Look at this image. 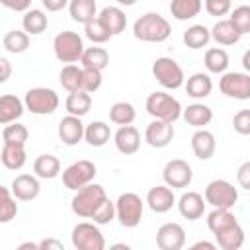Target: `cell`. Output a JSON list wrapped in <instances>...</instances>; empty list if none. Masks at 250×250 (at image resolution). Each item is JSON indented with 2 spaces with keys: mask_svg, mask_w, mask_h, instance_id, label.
<instances>
[{
  "mask_svg": "<svg viewBox=\"0 0 250 250\" xmlns=\"http://www.w3.org/2000/svg\"><path fill=\"white\" fill-rule=\"evenodd\" d=\"M207 227L215 236V242L223 250H238L244 244V230L230 209L213 207L207 215Z\"/></svg>",
  "mask_w": 250,
  "mask_h": 250,
  "instance_id": "cell-1",
  "label": "cell"
},
{
  "mask_svg": "<svg viewBox=\"0 0 250 250\" xmlns=\"http://www.w3.org/2000/svg\"><path fill=\"white\" fill-rule=\"evenodd\" d=\"M170 21L156 12H146L133 23V35L145 43H162L170 37Z\"/></svg>",
  "mask_w": 250,
  "mask_h": 250,
  "instance_id": "cell-2",
  "label": "cell"
},
{
  "mask_svg": "<svg viewBox=\"0 0 250 250\" xmlns=\"http://www.w3.org/2000/svg\"><path fill=\"white\" fill-rule=\"evenodd\" d=\"M107 199L105 189L100 184H88L80 189L74 191L72 199H70V209L76 217L80 219H92L94 213L98 211V207Z\"/></svg>",
  "mask_w": 250,
  "mask_h": 250,
  "instance_id": "cell-3",
  "label": "cell"
},
{
  "mask_svg": "<svg viewBox=\"0 0 250 250\" xmlns=\"http://www.w3.org/2000/svg\"><path fill=\"white\" fill-rule=\"evenodd\" d=\"M145 109L150 117L162 119V121H168V123L178 121L184 113L182 104L166 92H152L145 102Z\"/></svg>",
  "mask_w": 250,
  "mask_h": 250,
  "instance_id": "cell-4",
  "label": "cell"
},
{
  "mask_svg": "<svg viewBox=\"0 0 250 250\" xmlns=\"http://www.w3.org/2000/svg\"><path fill=\"white\" fill-rule=\"evenodd\" d=\"M53 51L61 62L70 64V62H80L86 47L76 31H61L53 39Z\"/></svg>",
  "mask_w": 250,
  "mask_h": 250,
  "instance_id": "cell-5",
  "label": "cell"
},
{
  "mask_svg": "<svg viewBox=\"0 0 250 250\" xmlns=\"http://www.w3.org/2000/svg\"><path fill=\"white\" fill-rule=\"evenodd\" d=\"M145 203L141 199V195L133 193V191H127V193H121L115 201V211H117V221L121 227L125 229H135L141 219H143V213H145Z\"/></svg>",
  "mask_w": 250,
  "mask_h": 250,
  "instance_id": "cell-6",
  "label": "cell"
},
{
  "mask_svg": "<svg viewBox=\"0 0 250 250\" xmlns=\"http://www.w3.org/2000/svg\"><path fill=\"white\" fill-rule=\"evenodd\" d=\"M23 104H25V109L35 113V115H51L57 111L61 100H59V94L55 90L45 88V86H37V88H31L25 92Z\"/></svg>",
  "mask_w": 250,
  "mask_h": 250,
  "instance_id": "cell-7",
  "label": "cell"
},
{
  "mask_svg": "<svg viewBox=\"0 0 250 250\" xmlns=\"http://www.w3.org/2000/svg\"><path fill=\"white\" fill-rule=\"evenodd\" d=\"M152 76L166 90H178L186 82L182 66L172 57H158L154 61V64H152Z\"/></svg>",
  "mask_w": 250,
  "mask_h": 250,
  "instance_id": "cell-8",
  "label": "cell"
},
{
  "mask_svg": "<svg viewBox=\"0 0 250 250\" xmlns=\"http://www.w3.org/2000/svg\"><path fill=\"white\" fill-rule=\"evenodd\" d=\"M72 246L76 250H104L105 248V238L100 230L98 223H90V221H82L72 229L70 234Z\"/></svg>",
  "mask_w": 250,
  "mask_h": 250,
  "instance_id": "cell-9",
  "label": "cell"
},
{
  "mask_svg": "<svg viewBox=\"0 0 250 250\" xmlns=\"http://www.w3.org/2000/svg\"><path fill=\"white\" fill-rule=\"evenodd\" d=\"M203 197L211 207L232 209L234 203L238 201V189L227 180H213L207 184Z\"/></svg>",
  "mask_w": 250,
  "mask_h": 250,
  "instance_id": "cell-10",
  "label": "cell"
},
{
  "mask_svg": "<svg viewBox=\"0 0 250 250\" xmlns=\"http://www.w3.org/2000/svg\"><path fill=\"white\" fill-rule=\"evenodd\" d=\"M98 170H96V164L90 162V160H78V162H72L68 168H64L62 172V184L64 188L76 191L88 184L94 182Z\"/></svg>",
  "mask_w": 250,
  "mask_h": 250,
  "instance_id": "cell-11",
  "label": "cell"
},
{
  "mask_svg": "<svg viewBox=\"0 0 250 250\" xmlns=\"http://www.w3.org/2000/svg\"><path fill=\"white\" fill-rule=\"evenodd\" d=\"M219 90L232 100H250V74L248 72H225L219 80Z\"/></svg>",
  "mask_w": 250,
  "mask_h": 250,
  "instance_id": "cell-12",
  "label": "cell"
},
{
  "mask_svg": "<svg viewBox=\"0 0 250 250\" xmlns=\"http://www.w3.org/2000/svg\"><path fill=\"white\" fill-rule=\"evenodd\" d=\"M162 178H164V184H168L170 188H188L191 184V178H193V172H191V166L182 160V158H174V160H168L164 170H162Z\"/></svg>",
  "mask_w": 250,
  "mask_h": 250,
  "instance_id": "cell-13",
  "label": "cell"
},
{
  "mask_svg": "<svg viewBox=\"0 0 250 250\" xmlns=\"http://www.w3.org/2000/svg\"><path fill=\"white\" fill-rule=\"evenodd\" d=\"M186 244V230L178 223H164L156 230V246L160 250H180Z\"/></svg>",
  "mask_w": 250,
  "mask_h": 250,
  "instance_id": "cell-14",
  "label": "cell"
},
{
  "mask_svg": "<svg viewBox=\"0 0 250 250\" xmlns=\"http://www.w3.org/2000/svg\"><path fill=\"white\" fill-rule=\"evenodd\" d=\"M172 139H174V123H168V121H162V119H154L145 129V141L152 148H164V146H168L172 143Z\"/></svg>",
  "mask_w": 250,
  "mask_h": 250,
  "instance_id": "cell-15",
  "label": "cell"
},
{
  "mask_svg": "<svg viewBox=\"0 0 250 250\" xmlns=\"http://www.w3.org/2000/svg\"><path fill=\"white\" fill-rule=\"evenodd\" d=\"M146 205L150 211L154 213H166L176 205V195H174V188H170L168 184L164 186H154L148 189L146 193Z\"/></svg>",
  "mask_w": 250,
  "mask_h": 250,
  "instance_id": "cell-16",
  "label": "cell"
},
{
  "mask_svg": "<svg viewBox=\"0 0 250 250\" xmlns=\"http://www.w3.org/2000/svg\"><path fill=\"white\" fill-rule=\"evenodd\" d=\"M176 205H178V211H180V215H182L184 219H188V221H197V219L203 217L207 201H205V197H203L201 193H197V191H186V193L180 195V199H178Z\"/></svg>",
  "mask_w": 250,
  "mask_h": 250,
  "instance_id": "cell-17",
  "label": "cell"
},
{
  "mask_svg": "<svg viewBox=\"0 0 250 250\" xmlns=\"http://www.w3.org/2000/svg\"><path fill=\"white\" fill-rule=\"evenodd\" d=\"M84 131H86V125L82 123V117H78V115H70L68 113L59 123V139L66 146L78 145L84 139Z\"/></svg>",
  "mask_w": 250,
  "mask_h": 250,
  "instance_id": "cell-18",
  "label": "cell"
},
{
  "mask_svg": "<svg viewBox=\"0 0 250 250\" xmlns=\"http://www.w3.org/2000/svg\"><path fill=\"white\" fill-rule=\"evenodd\" d=\"M10 189L18 201H31L39 195L41 184H39V178L35 174H20L12 180Z\"/></svg>",
  "mask_w": 250,
  "mask_h": 250,
  "instance_id": "cell-19",
  "label": "cell"
},
{
  "mask_svg": "<svg viewBox=\"0 0 250 250\" xmlns=\"http://www.w3.org/2000/svg\"><path fill=\"white\" fill-rule=\"evenodd\" d=\"M113 143L121 154H135L141 148V133L133 125H121L113 135Z\"/></svg>",
  "mask_w": 250,
  "mask_h": 250,
  "instance_id": "cell-20",
  "label": "cell"
},
{
  "mask_svg": "<svg viewBox=\"0 0 250 250\" xmlns=\"http://www.w3.org/2000/svg\"><path fill=\"white\" fill-rule=\"evenodd\" d=\"M215 148H217V141L211 131L197 129L191 135V150L199 160H209L215 154Z\"/></svg>",
  "mask_w": 250,
  "mask_h": 250,
  "instance_id": "cell-21",
  "label": "cell"
},
{
  "mask_svg": "<svg viewBox=\"0 0 250 250\" xmlns=\"http://www.w3.org/2000/svg\"><path fill=\"white\" fill-rule=\"evenodd\" d=\"M240 33H238V29L234 27V23L227 18V20H219L213 27H211V39L217 43V45H225V47H229V45H236L238 41H240Z\"/></svg>",
  "mask_w": 250,
  "mask_h": 250,
  "instance_id": "cell-22",
  "label": "cell"
},
{
  "mask_svg": "<svg viewBox=\"0 0 250 250\" xmlns=\"http://www.w3.org/2000/svg\"><path fill=\"white\" fill-rule=\"evenodd\" d=\"M23 109H25V104L18 96L4 94L0 98V123L2 125H8L12 121H18L23 115Z\"/></svg>",
  "mask_w": 250,
  "mask_h": 250,
  "instance_id": "cell-23",
  "label": "cell"
},
{
  "mask_svg": "<svg viewBox=\"0 0 250 250\" xmlns=\"http://www.w3.org/2000/svg\"><path fill=\"white\" fill-rule=\"evenodd\" d=\"M182 117H184V121H186L188 125H191V127H195V129H203L205 125L211 123V119H213V109H211L209 105H205V104L195 102V104H189V105L184 109Z\"/></svg>",
  "mask_w": 250,
  "mask_h": 250,
  "instance_id": "cell-24",
  "label": "cell"
},
{
  "mask_svg": "<svg viewBox=\"0 0 250 250\" xmlns=\"http://www.w3.org/2000/svg\"><path fill=\"white\" fill-rule=\"evenodd\" d=\"M213 90V80L207 72H195L186 80V92L193 100H205Z\"/></svg>",
  "mask_w": 250,
  "mask_h": 250,
  "instance_id": "cell-25",
  "label": "cell"
},
{
  "mask_svg": "<svg viewBox=\"0 0 250 250\" xmlns=\"http://www.w3.org/2000/svg\"><path fill=\"white\" fill-rule=\"evenodd\" d=\"M33 174L41 180H53L61 174V160L55 154H39L33 160Z\"/></svg>",
  "mask_w": 250,
  "mask_h": 250,
  "instance_id": "cell-26",
  "label": "cell"
},
{
  "mask_svg": "<svg viewBox=\"0 0 250 250\" xmlns=\"http://www.w3.org/2000/svg\"><path fill=\"white\" fill-rule=\"evenodd\" d=\"M98 18L105 23V27L111 31V35H119V33L125 31L127 16H125V12H123L121 8H117V6H105V8L98 14Z\"/></svg>",
  "mask_w": 250,
  "mask_h": 250,
  "instance_id": "cell-27",
  "label": "cell"
},
{
  "mask_svg": "<svg viewBox=\"0 0 250 250\" xmlns=\"http://www.w3.org/2000/svg\"><path fill=\"white\" fill-rule=\"evenodd\" d=\"M68 12L70 18L82 25H86L88 21L98 18V6L96 0H70L68 4Z\"/></svg>",
  "mask_w": 250,
  "mask_h": 250,
  "instance_id": "cell-28",
  "label": "cell"
},
{
  "mask_svg": "<svg viewBox=\"0 0 250 250\" xmlns=\"http://www.w3.org/2000/svg\"><path fill=\"white\" fill-rule=\"evenodd\" d=\"M203 10V0H172L170 2V14L178 21H188Z\"/></svg>",
  "mask_w": 250,
  "mask_h": 250,
  "instance_id": "cell-29",
  "label": "cell"
},
{
  "mask_svg": "<svg viewBox=\"0 0 250 250\" xmlns=\"http://www.w3.org/2000/svg\"><path fill=\"white\" fill-rule=\"evenodd\" d=\"M203 64L211 74H225L229 68V53L223 47H211L205 51Z\"/></svg>",
  "mask_w": 250,
  "mask_h": 250,
  "instance_id": "cell-30",
  "label": "cell"
},
{
  "mask_svg": "<svg viewBox=\"0 0 250 250\" xmlns=\"http://www.w3.org/2000/svg\"><path fill=\"white\" fill-rule=\"evenodd\" d=\"M49 25V20H47V14L39 8H31L27 12H23V18H21V27L23 31H27L29 35H41Z\"/></svg>",
  "mask_w": 250,
  "mask_h": 250,
  "instance_id": "cell-31",
  "label": "cell"
},
{
  "mask_svg": "<svg viewBox=\"0 0 250 250\" xmlns=\"http://www.w3.org/2000/svg\"><path fill=\"white\" fill-rule=\"evenodd\" d=\"M64 107L70 115H78V117H84L90 107H92V96L90 92L86 90H80V92H68L66 100H64Z\"/></svg>",
  "mask_w": 250,
  "mask_h": 250,
  "instance_id": "cell-32",
  "label": "cell"
},
{
  "mask_svg": "<svg viewBox=\"0 0 250 250\" xmlns=\"http://www.w3.org/2000/svg\"><path fill=\"white\" fill-rule=\"evenodd\" d=\"M209 41H211V29L205 27L203 23H193L184 31V43L193 51L207 47Z\"/></svg>",
  "mask_w": 250,
  "mask_h": 250,
  "instance_id": "cell-33",
  "label": "cell"
},
{
  "mask_svg": "<svg viewBox=\"0 0 250 250\" xmlns=\"http://www.w3.org/2000/svg\"><path fill=\"white\" fill-rule=\"evenodd\" d=\"M84 139H86V143H88L90 146L100 148V146L107 145V141L111 139V129H109V125L104 123V121H92V123L86 125Z\"/></svg>",
  "mask_w": 250,
  "mask_h": 250,
  "instance_id": "cell-34",
  "label": "cell"
},
{
  "mask_svg": "<svg viewBox=\"0 0 250 250\" xmlns=\"http://www.w3.org/2000/svg\"><path fill=\"white\" fill-rule=\"evenodd\" d=\"M0 160L8 170H20L23 168L27 154H25V146L21 145H2V152H0Z\"/></svg>",
  "mask_w": 250,
  "mask_h": 250,
  "instance_id": "cell-35",
  "label": "cell"
},
{
  "mask_svg": "<svg viewBox=\"0 0 250 250\" xmlns=\"http://www.w3.org/2000/svg\"><path fill=\"white\" fill-rule=\"evenodd\" d=\"M2 47L8 53H12V55L25 53L27 47H29V33L27 31H21V29H10L2 37Z\"/></svg>",
  "mask_w": 250,
  "mask_h": 250,
  "instance_id": "cell-36",
  "label": "cell"
},
{
  "mask_svg": "<svg viewBox=\"0 0 250 250\" xmlns=\"http://www.w3.org/2000/svg\"><path fill=\"white\" fill-rule=\"evenodd\" d=\"M59 82L66 92H80L82 90V66L74 62L64 64L59 72Z\"/></svg>",
  "mask_w": 250,
  "mask_h": 250,
  "instance_id": "cell-37",
  "label": "cell"
},
{
  "mask_svg": "<svg viewBox=\"0 0 250 250\" xmlns=\"http://www.w3.org/2000/svg\"><path fill=\"white\" fill-rule=\"evenodd\" d=\"M80 64L86 68H98L104 70L109 64V53L104 47H88L80 59Z\"/></svg>",
  "mask_w": 250,
  "mask_h": 250,
  "instance_id": "cell-38",
  "label": "cell"
},
{
  "mask_svg": "<svg viewBox=\"0 0 250 250\" xmlns=\"http://www.w3.org/2000/svg\"><path fill=\"white\" fill-rule=\"evenodd\" d=\"M137 117V111L133 107V104L129 102H115L111 107H109V121L115 123V125H131Z\"/></svg>",
  "mask_w": 250,
  "mask_h": 250,
  "instance_id": "cell-39",
  "label": "cell"
},
{
  "mask_svg": "<svg viewBox=\"0 0 250 250\" xmlns=\"http://www.w3.org/2000/svg\"><path fill=\"white\" fill-rule=\"evenodd\" d=\"M27 137H29L27 127L21 125V123H18V121H12V123H8L2 129V141H4V145H21V146H25Z\"/></svg>",
  "mask_w": 250,
  "mask_h": 250,
  "instance_id": "cell-40",
  "label": "cell"
},
{
  "mask_svg": "<svg viewBox=\"0 0 250 250\" xmlns=\"http://www.w3.org/2000/svg\"><path fill=\"white\" fill-rule=\"evenodd\" d=\"M18 215L16 195L10 188H0V223H10Z\"/></svg>",
  "mask_w": 250,
  "mask_h": 250,
  "instance_id": "cell-41",
  "label": "cell"
},
{
  "mask_svg": "<svg viewBox=\"0 0 250 250\" xmlns=\"http://www.w3.org/2000/svg\"><path fill=\"white\" fill-rule=\"evenodd\" d=\"M84 35H86L92 43H96V45H102V43H105L109 37H113L111 31L105 27V23H104L100 18H96V20H92V21H88V23L84 25Z\"/></svg>",
  "mask_w": 250,
  "mask_h": 250,
  "instance_id": "cell-42",
  "label": "cell"
},
{
  "mask_svg": "<svg viewBox=\"0 0 250 250\" xmlns=\"http://www.w3.org/2000/svg\"><path fill=\"white\" fill-rule=\"evenodd\" d=\"M229 20L234 23V27L238 29L240 35L250 33V6L248 4H242V6H236L234 10H230Z\"/></svg>",
  "mask_w": 250,
  "mask_h": 250,
  "instance_id": "cell-43",
  "label": "cell"
},
{
  "mask_svg": "<svg viewBox=\"0 0 250 250\" xmlns=\"http://www.w3.org/2000/svg\"><path fill=\"white\" fill-rule=\"evenodd\" d=\"M80 66H82V64H80ZM102 80H104L102 70L82 66V90H86V92L94 94V92H98V90H100Z\"/></svg>",
  "mask_w": 250,
  "mask_h": 250,
  "instance_id": "cell-44",
  "label": "cell"
},
{
  "mask_svg": "<svg viewBox=\"0 0 250 250\" xmlns=\"http://www.w3.org/2000/svg\"><path fill=\"white\" fill-rule=\"evenodd\" d=\"M113 219H117V211H115V201H111L109 197L98 207V211L94 213V217H92V221L94 223H98V225H107V223H111Z\"/></svg>",
  "mask_w": 250,
  "mask_h": 250,
  "instance_id": "cell-45",
  "label": "cell"
},
{
  "mask_svg": "<svg viewBox=\"0 0 250 250\" xmlns=\"http://www.w3.org/2000/svg\"><path fill=\"white\" fill-rule=\"evenodd\" d=\"M205 4V10L209 16H227L230 12V6H232V0H203Z\"/></svg>",
  "mask_w": 250,
  "mask_h": 250,
  "instance_id": "cell-46",
  "label": "cell"
},
{
  "mask_svg": "<svg viewBox=\"0 0 250 250\" xmlns=\"http://www.w3.org/2000/svg\"><path fill=\"white\" fill-rule=\"evenodd\" d=\"M232 127L238 135H250V109H240L232 117Z\"/></svg>",
  "mask_w": 250,
  "mask_h": 250,
  "instance_id": "cell-47",
  "label": "cell"
},
{
  "mask_svg": "<svg viewBox=\"0 0 250 250\" xmlns=\"http://www.w3.org/2000/svg\"><path fill=\"white\" fill-rule=\"evenodd\" d=\"M236 182L242 189H248L250 191V160L248 162H242L236 170Z\"/></svg>",
  "mask_w": 250,
  "mask_h": 250,
  "instance_id": "cell-48",
  "label": "cell"
},
{
  "mask_svg": "<svg viewBox=\"0 0 250 250\" xmlns=\"http://www.w3.org/2000/svg\"><path fill=\"white\" fill-rule=\"evenodd\" d=\"M4 8L14 10V12H27L31 6V0H0Z\"/></svg>",
  "mask_w": 250,
  "mask_h": 250,
  "instance_id": "cell-49",
  "label": "cell"
},
{
  "mask_svg": "<svg viewBox=\"0 0 250 250\" xmlns=\"http://www.w3.org/2000/svg\"><path fill=\"white\" fill-rule=\"evenodd\" d=\"M41 4L47 12H59V10L66 8L70 4V0H41Z\"/></svg>",
  "mask_w": 250,
  "mask_h": 250,
  "instance_id": "cell-50",
  "label": "cell"
},
{
  "mask_svg": "<svg viewBox=\"0 0 250 250\" xmlns=\"http://www.w3.org/2000/svg\"><path fill=\"white\" fill-rule=\"evenodd\" d=\"M39 250H64V246L57 238H45L39 242Z\"/></svg>",
  "mask_w": 250,
  "mask_h": 250,
  "instance_id": "cell-51",
  "label": "cell"
},
{
  "mask_svg": "<svg viewBox=\"0 0 250 250\" xmlns=\"http://www.w3.org/2000/svg\"><path fill=\"white\" fill-rule=\"evenodd\" d=\"M10 72H12L10 61H8L6 57H0V82H8V78H10Z\"/></svg>",
  "mask_w": 250,
  "mask_h": 250,
  "instance_id": "cell-52",
  "label": "cell"
},
{
  "mask_svg": "<svg viewBox=\"0 0 250 250\" xmlns=\"http://www.w3.org/2000/svg\"><path fill=\"white\" fill-rule=\"evenodd\" d=\"M199 248H207V250H215V248H219V246H217V242H207V240H199V242H195V244H191V250H199Z\"/></svg>",
  "mask_w": 250,
  "mask_h": 250,
  "instance_id": "cell-53",
  "label": "cell"
},
{
  "mask_svg": "<svg viewBox=\"0 0 250 250\" xmlns=\"http://www.w3.org/2000/svg\"><path fill=\"white\" fill-rule=\"evenodd\" d=\"M242 66H244V70L250 74V49L244 51V55H242Z\"/></svg>",
  "mask_w": 250,
  "mask_h": 250,
  "instance_id": "cell-54",
  "label": "cell"
},
{
  "mask_svg": "<svg viewBox=\"0 0 250 250\" xmlns=\"http://www.w3.org/2000/svg\"><path fill=\"white\" fill-rule=\"evenodd\" d=\"M27 248H31V250H39V242H37V244H35V242H23V244L18 246V250H27Z\"/></svg>",
  "mask_w": 250,
  "mask_h": 250,
  "instance_id": "cell-55",
  "label": "cell"
},
{
  "mask_svg": "<svg viewBox=\"0 0 250 250\" xmlns=\"http://www.w3.org/2000/svg\"><path fill=\"white\" fill-rule=\"evenodd\" d=\"M115 2H117L119 6H133L137 0H115Z\"/></svg>",
  "mask_w": 250,
  "mask_h": 250,
  "instance_id": "cell-56",
  "label": "cell"
}]
</instances>
